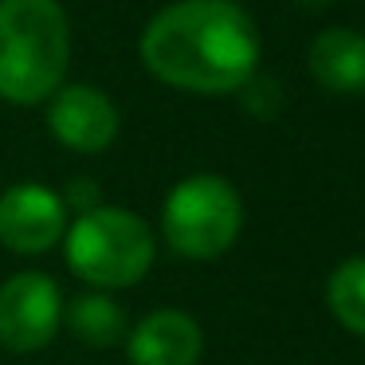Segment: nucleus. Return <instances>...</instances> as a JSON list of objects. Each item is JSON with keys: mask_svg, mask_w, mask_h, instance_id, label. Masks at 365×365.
I'll use <instances>...</instances> for the list:
<instances>
[{"mask_svg": "<svg viewBox=\"0 0 365 365\" xmlns=\"http://www.w3.org/2000/svg\"><path fill=\"white\" fill-rule=\"evenodd\" d=\"M142 63L165 87L228 95L259 71V32L236 0H173L142 28Z\"/></svg>", "mask_w": 365, "mask_h": 365, "instance_id": "nucleus-1", "label": "nucleus"}, {"mask_svg": "<svg viewBox=\"0 0 365 365\" xmlns=\"http://www.w3.org/2000/svg\"><path fill=\"white\" fill-rule=\"evenodd\" d=\"M71 63V24L59 0H0V98L48 103Z\"/></svg>", "mask_w": 365, "mask_h": 365, "instance_id": "nucleus-2", "label": "nucleus"}, {"mask_svg": "<svg viewBox=\"0 0 365 365\" xmlns=\"http://www.w3.org/2000/svg\"><path fill=\"white\" fill-rule=\"evenodd\" d=\"M153 255H158V236L130 208L95 205L63 232V259L71 275L98 291L134 287L153 267Z\"/></svg>", "mask_w": 365, "mask_h": 365, "instance_id": "nucleus-3", "label": "nucleus"}, {"mask_svg": "<svg viewBox=\"0 0 365 365\" xmlns=\"http://www.w3.org/2000/svg\"><path fill=\"white\" fill-rule=\"evenodd\" d=\"M240 228H244L240 192L216 173H192L177 181L161 205V236L181 259H216L236 244Z\"/></svg>", "mask_w": 365, "mask_h": 365, "instance_id": "nucleus-4", "label": "nucleus"}, {"mask_svg": "<svg viewBox=\"0 0 365 365\" xmlns=\"http://www.w3.org/2000/svg\"><path fill=\"white\" fill-rule=\"evenodd\" d=\"M63 326V294L43 271H20L0 283V346L36 354Z\"/></svg>", "mask_w": 365, "mask_h": 365, "instance_id": "nucleus-5", "label": "nucleus"}, {"mask_svg": "<svg viewBox=\"0 0 365 365\" xmlns=\"http://www.w3.org/2000/svg\"><path fill=\"white\" fill-rule=\"evenodd\" d=\"M67 232V200L40 181L0 192V244L16 255H40Z\"/></svg>", "mask_w": 365, "mask_h": 365, "instance_id": "nucleus-6", "label": "nucleus"}, {"mask_svg": "<svg viewBox=\"0 0 365 365\" xmlns=\"http://www.w3.org/2000/svg\"><path fill=\"white\" fill-rule=\"evenodd\" d=\"M48 126L59 145L75 153H103L118 138V106L98 87L71 83L48 98Z\"/></svg>", "mask_w": 365, "mask_h": 365, "instance_id": "nucleus-7", "label": "nucleus"}, {"mask_svg": "<svg viewBox=\"0 0 365 365\" xmlns=\"http://www.w3.org/2000/svg\"><path fill=\"white\" fill-rule=\"evenodd\" d=\"M126 354L134 365H197L205 334L185 310H150L134 330H126Z\"/></svg>", "mask_w": 365, "mask_h": 365, "instance_id": "nucleus-8", "label": "nucleus"}, {"mask_svg": "<svg viewBox=\"0 0 365 365\" xmlns=\"http://www.w3.org/2000/svg\"><path fill=\"white\" fill-rule=\"evenodd\" d=\"M307 67L330 95H365V36L354 28H322L310 40Z\"/></svg>", "mask_w": 365, "mask_h": 365, "instance_id": "nucleus-9", "label": "nucleus"}, {"mask_svg": "<svg viewBox=\"0 0 365 365\" xmlns=\"http://www.w3.org/2000/svg\"><path fill=\"white\" fill-rule=\"evenodd\" d=\"M63 314H67V326L95 349L118 346V341L126 338V314H122V307L103 291L75 299L71 310H63Z\"/></svg>", "mask_w": 365, "mask_h": 365, "instance_id": "nucleus-10", "label": "nucleus"}, {"mask_svg": "<svg viewBox=\"0 0 365 365\" xmlns=\"http://www.w3.org/2000/svg\"><path fill=\"white\" fill-rule=\"evenodd\" d=\"M326 302L349 334L365 338V255L341 259L326 283Z\"/></svg>", "mask_w": 365, "mask_h": 365, "instance_id": "nucleus-11", "label": "nucleus"}, {"mask_svg": "<svg viewBox=\"0 0 365 365\" xmlns=\"http://www.w3.org/2000/svg\"><path fill=\"white\" fill-rule=\"evenodd\" d=\"M240 91H244L247 110L263 114V118H267V114H275V106H279V87H275V79H259V71H255Z\"/></svg>", "mask_w": 365, "mask_h": 365, "instance_id": "nucleus-12", "label": "nucleus"}]
</instances>
